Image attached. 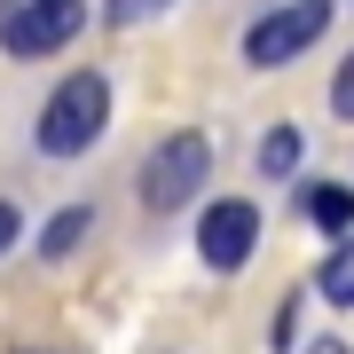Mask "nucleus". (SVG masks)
Wrapping results in <instances>:
<instances>
[{"mask_svg": "<svg viewBox=\"0 0 354 354\" xmlns=\"http://www.w3.org/2000/svg\"><path fill=\"white\" fill-rule=\"evenodd\" d=\"M102 127H111V79H102V71H71L64 87L39 102L32 142H39L48 158H79V150L102 142Z\"/></svg>", "mask_w": 354, "mask_h": 354, "instance_id": "nucleus-1", "label": "nucleus"}, {"mask_svg": "<svg viewBox=\"0 0 354 354\" xmlns=\"http://www.w3.org/2000/svg\"><path fill=\"white\" fill-rule=\"evenodd\" d=\"M205 174H213V142H205L197 127H181V134H165L150 158H142V174H134V189L150 213H181L197 189H205Z\"/></svg>", "mask_w": 354, "mask_h": 354, "instance_id": "nucleus-2", "label": "nucleus"}, {"mask_svg": "<svg viewBox=\"0 0 354 354\" xmlns=\"http://www.w3.org/2000/svg\"><path fill=\"white\" fill-rule=\"evenodd\" d=\"M323 32H330V0H283V8H268L260 24L244 32V64L252 71H283L291 55H307Z\"/></svg>", "mask_w": 354, "mask_h": 354, "instance_id": "nucleus-3", "label": "nucleus"}, {"mask_svg": "<svg viewBox=\"0 0 354 354\" xmlns=\"http://www.w3.org/2000/svg\"><path fill=\"white\" fill-rule=\"evenodd\" d=\"M79 24H87V0H16V8L0 16V48H8L16 64H39V55L71 48Z\"/></svg>", "mask_w": 354, "mask_h": 354, "instance_id": "nucleus-4", "label": "nucleus"}, {"mask_svg": "<svg viewBox=\"0 0 354 354\" xmlns=\"http://www.w3.org/2000/svg\"><path fill=\"white\" fill-rule=\"evenodd\" d=\"M252 252H260V205L252 197H213L205 221H197V260L213 276H236Z\"/></svg>", "mask_w": 354, "mask_h": 354, "instance_id": "nucleus-5", "label": "nucleus"}, {"mask_svg": "<svg viewBox=\"0 0 354 354\" xmlns=\"http://www.w3.org/2000/svg\"><path fill=\"white\" fill-rule=\"evenodd\" d=\"M299 213L323 228V236H354V189L346 181H307L299 189Z\"/></svg>", "mask_w": 354, "mask_h": 354, "instance_id": "nucleus-6", "label": "nucleus"}, {"mask_svg": "<svg viewBox=\"0 0 354 354\" xmlns=\"http://www.w3.org/2000/svg\"><path fill=\"white\" fill-rule=\"evenodd\" d=\"M87 228H95V213H87V205H64V213L39 228V260H64V252H79V236H87Z\"/></svg>", "mask_w": 354, "mask_h": 354, "instance_id": "nucleus-7", "label": "nucleus"}, {"mask_svg": "<svg viewBox=\"0 0 354 354\" xmlns=\"http://www.w3.org/2000/svg\"><path fill=\"white\" fill-rule=\"evenodd\" d=\"M315 291H323L330 307H354V236H339V244H330V260H323Z\"/></svg>", "mask_w": 354, "mask_h": 354, "instance_id": "nucleus-8", "label": "nucleus"}, {"mask_svg": "<svg viewBox=\"0 0 354 354\" xmlns=\"http://www.w3.org/2000/svg\"><path fill=\"white\" fill-rule=\"evenodd\" d=\"M299 150H307V142H299V127H276V134L260 142V174H268V181L299 174Z\"/></svg>", "mask_w": 354, "mask_h": 354, "instance_id": "nucleus-9", "label": "nucleus"}, {"mask_svg": "<svg viewBox=\"0 0 354 354\" xmlns=\"http://www.w3.org/2000/svg\"><path fill=\"white\" fill-rule=\"evenodd\" d=\"M330 111H339L346 127H354V55H346V64H339V79H330Z\"/></svg>", "mask_w": 354, "mask_h": 354, "instance_id": "nucleus-10", "label": "nucleus"}, {"mask_svg": "<svg viewBox=\"0 0 354 354\" xmlns=\"http://www.w3.org/2000/svg\"><path fill=\"white\" fill-rule=\"evenodd\" d=\"M165 0H102V16H111V24H142V16H158Z\"/></svg>", "mask_w": 354, "mask_h": 354, "instance_id": "nucleus-11", "label": "nucleus"}, {"mask_svg": "<svg viewBox=\"0 0 354 354\" xmlns=\"http://www.w3.org/2000/svg\"><path fill=\"white\" fill-rule=\"evenodd\" d=\"M299 307H307V299L291 291V299H283V315H276V346H291V330H299Z\"/></svg>", "mask_w": 354, "mask_h": 354, "instance_id": "nucleus-12", "label": "nucleus"}, {"mask_svg": "<svg viewBox=\"0 0 354 354\" xmlns=\"http://www.w3.org/2000/svg\"><path fill=\"white\" fill-rule=\"evenodd\" d=\"M16 228H24V221H16V205L0 197V252H8V244H16Z\"/></svg>", "mask_w": 354, "mask_h": 354, "instance_id": "nucleus-13", "label": "nucleus"}, {"mask_svg": "<svg viewBox=\"0 0 354 354\" xmlns=\"http://www.w3.org/2000/svg\"><path fill=\"white\" fill-rule=\"evenodd\" d=\"M307 354H354V346H339V339H315V346H307Z\"/></svg>", "mask_w": 354, "mask_h": 354, "instance_id": "nucleus-14", "label": "nucleus"}]
</instances>
